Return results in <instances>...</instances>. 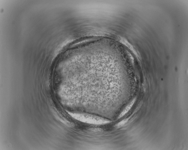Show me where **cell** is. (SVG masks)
I'll use <instances>...</instances> for the list:
<instances>
[{
  "instance_id": "6da1fadb",
  "label": "cell",
  "mask_w": 188,
  "mask_h": 150,
  "mask_svg": "<svg viewBox=\"0 0 188 150\" xmlns=\"http://www.w3.org/2000/svg\"><path fill=\"white\" fill-rule=\"evenodd\" d=\"M71 116L77 120L90 123H101L104 122V120L95 117L76 113H70Z\"/></svg>"
},
{
  "instance_id": "7a4b0ae2",
  "label": "cell",
  "mask_w": 188,
  "mask_h": 150,
  "mask_svg": "<svg viewBox=\"0 0 188 150\" xmlns=\"http://www.w3.org/2000/svg\"><path fill=\"white\" fill-rule=\"evenodd\" d=\"M134 101H133L130 104H129L128 106H127L125 109V110H123V111L122 112L121 114L120 115V116H122L124 114H125L126 113L128 112V111L130 109L131 107L132 106V104H133Z\"/></svg>"
}]
</instances>
